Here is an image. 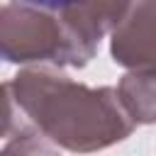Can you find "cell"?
I'll return each instance as SVG.
<instances>
[{"instance_id":"cell-1","label":"cell","mask_w":156,"mask_h":156,"mask_svg":"<svg viewBox=\"0 0 156 156\" xmlns=\"http://www.w3.org/2000/svg\"><path fill=\"white\" fill-rule=\"evenodd\" d=\"M10 85L22 117L63 151H100L124 141L136 127L110 85L90 88L44 66L22 68Z\"/></svg>"},{"instance_id":"cell-5","label":"cell","mask_w":156,"mask_h":156,"mask_svg":"<svg viewBox=\"0 0 156 156\" xmlns=\"http://www.w3.org/2000/svg\"><path fill=\"white\" fill-rule=\"evenodd\" d=\"M20 107L15 102V95H12V85L10 83H0V139L2 136H10L22 122H17L20 117Z\"/></svg>"},{"instance_id":"cell-2","label":"cell","mask_w":156,"mask_h":156,"mask_svg":"<svg viewBox=\"0 0 156 156\" xmlns=\"http://www.w3.org/2000/svg\"><path fill=\"white\" fill-rule=\"evenodd\" d=\"M0 61L20 66H71L83 68L58 12L27 5H0Z\"/></svg>"},{"instance_id":"cell-4","label":"cell","mask_w":156,"mask_h":156,"mask_svg":"<svg viewBox=\"0 0 156 156\" xmlns=\"http://www.w3.org/2000/svg\"><path fill=\"white\" fill-rule=\"evenodd\" d=\"M115 90L134 124H156V73L127 71Z\"/></svg>"},{"instance_id":"cell-3","label":"cell","mask_w":156,"mask_h":156,"mask_svg":"<svg viewBox=\"0 0 156 156\" xmlns=\"http://www.w3.org/2000/svg\"><path fill=\"white\" fill-rule=\"evenodd\" d=\"M110 56L117 66L156 73V0H129L110 29Z\"/></svg>"},{"instance_id":"cell-6","label":"cell","mask_w":156,"mask_h":156,"mask_svg":"<svg viewBox=\"0 0 156 156\" xmlns=\"http://www.w3.org/2000/svg\"><path fill=\"white\" fill-rule=\"evenodd\" d=\"M15 2H27V5H37V7H44V10H51V12H58L78 0H15Z\"/></svg>"}]
</instances>
